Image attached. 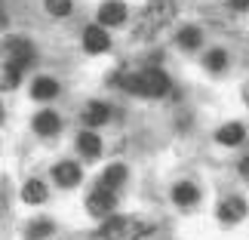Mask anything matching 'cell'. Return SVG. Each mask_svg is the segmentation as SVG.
<instances>
[{
  "label": "cell",
  "instance_id": "obj_13",
  "mask_svg": "<svg viewBox=\"0 0 249 240\" xmlns=\"http://www.w3.org/2000/svg\"><path fill=\"white\" fill-rule=\"evenodd\" d=\"M77 151H80L86 160H95V157L102 154V139L95 136V132L86 129V132H80V136H77Z\"/></svg>",
  "mask_w": 249,
  "mask_h": 240
},
{
  "label": "cell",
  "instance_id": "obj_17",
  "mask_svg": "<svg viewBox=\"0 0 249 240\" xmlns=\"http://www.w3.org/2000/svg\"><path fill=\"white\" fill-rule=\"evenodd\" d=\"M123 182H126V166H123V163H111L108 169H105V176H102V185L105 188H120Z\"/></svg>",
  "mask_w": 249,
  "mask_h": 240
},
{
  "label": "cell",
  "instance_id": "obj_6",
  "mask_svg": "<svg viewBox=\"0 0 249 240\" xmlns=\"http://www.w3.org/2000/svg\"><path fill=\"white\" fill-rule=\"evenodd\" d=\"M53 179L59 182L62 188H77L80 179H83V169H80V163H74V160H62V163L53 166Z\"/></svg>",
  "mask_w": 249,
  "mask_h": 240
},
{
  "label": "cell",
  "instance_id": "obj_20",
  "mask_svg": "<svg viewBox=\"0 0 249 240\" xmlns=\"http://www.w3.org/2000/svg\"><path fill=\"white\" fill-rule=\"evenodd\" d=\"M203 43V31L200 28H181L178 31V46L181 50H197Z\"/></svg>",
  "mask_w": 249,
  "mask_h": 240
},
{
  "label": "cell",
  "instance_id": "obj_11",
  "mask_svg": "<svg viewBox=\"0 0 249 240\" xmlns=\"http://www.w3.org/2000/svg\"><path fill=\"white\" fill-rule=\"evenodd\" d=\"M108 120H111V105L89 102L83 108V123H86V127H102V123H108Z\"/></svg>",
  "mask_w": 249,
  "mask_h": 240
},
{
  "label": "cell",
  "instance_id": "obj_4",
  "mask_svg": "<svg viewBox=\"0 0 249 240\" xmlns=\"http://www.w3.org/2000/svg\"><path fill=\"white\" fill-rule=\"evenodd\" d=\"M3 50H6V55H9L6 62H9V65H16V68L22 71V74L37 62V50L31 46V40H25V37H9Z\"/></svg>",
  "mask_w": 249,
  "mask_h": 240
},
{
  "label": "cell",
  "instance_id": "obj_7",
  "mask_svg": "<svg viewBox=\"0 0 249 240\" xmlns=\"http://www.w3.org/2000/svg\"><path fill=\"white\" fill-rule=\"evenodd\" d=\"M83 50L86 53H92V55H99V53H108L111 50V37L105 34V28L102 25H89L83 31Z\"/></svg>",
  "mask_w": 249,
  "mask_h": 240
},
{
  "label": "cell",
  "instance_id": "obj_22",
  "mask_svg": "<svg viewBox=\"0 0 249 240\" xmlns=\"http://www.w3.org/2000/svg\"><path fill=\"white\" fill-rule=\"evenodd\" d=\"M46 13L55 18H65L71 13V0H46Z\"/></svg>",
  "mask_w": 249,
  "mask_h": 240
},
{
  "label": "cell",
  "instance_id": "obj_25",
  "mask_svg": "<svg viewBox=\"0 0 249 240\" xmlns=\"http://www.w3.org/2000/svg\"><path fill=\"white\" fill-rule=\"evenodd\" d=\"M240 169H243V176H249V157L243 160V166H240Z\"/></svg>",
  "mask_w": 249,
  "mask_h": 240
},
{
  "label": "cell",
  "instance_id": "obj_12",
  "mask_svg": "<svg viewBox=\"0 0 249 240\" xmlns=\"http://www.w3.org/2000/svg\"><path fill=\"white\" fill-rule=\"evenodd\" d=\"M246 139V129H243V123H225L222 129L215 132V142L218 145H225V148H234V145H240V142Z\"/></svg>",
  "mask_w": 249,
  "mask_h": 240
},
{
  "label": "cell",
  "instance_id": "obj_10",
  "mask_svg": "<svg viewBox=\"0 0 249 240\" xmlns=\"http://www.w3.org/2000/svg\"><path fill=\"white\" fill-rule=\"evenodd\" d=\"M99 22L102 25H123L126 22V3H120V0H105L99 6Z\"/></svg>",
  "mask_w": 249,
  "mask_h": 240
},
{
  "label": "cell",
  "instance_id": "obj_3",
  "mask_svg": "<svg viewBox=\"0 0 249 240\" xmlns=\"http://www.w3.org/2000/svg\"><path fill=\"white\" fill-rule=\"evenodd\" d=\"M148 234V225L139 219H126V216H111L105 219L99 237L102 240H142Z\"/></svg>",
  "mask_w": 249,
  "mask_h": 240
},
{
  "label": "cell",
  "instance_id": "obj_21",
  "mask_svg": "<svg viewBox=\"0 0 249 240\" xmlns=\"http://www.w3.org/2000/svg\"><path fill=\"white\" fill-rule=\"evenodd\" d=\"M203 65L209 71H225V65H228V53L225 50H209L206 53V59H203Z\"/></svg>",
  "mask_w": 249,
  "mask_h": 240
},
{
  "label": "cell",
  "instance_id": "obj_16",
  "mask_svg": "<svg viewBox=\"0 0 249 240\" xmlns=\"http://www.w3.org/2000/svg\"><path fill=\"white\" fill-rule=\"evenodd\" d=\"M31 95H34V99H55V95H59V80H53V77H37Z\"/></svg>",
  "mask_w": 249,
  "mask_h": 240
},
{
  "label": "cell",
  "instance_id": "obj_24",
  "mask_svg": "<svg viewBox=\"0 0 249 240\" xmlns=\"http://www.w3.org/2000/svg\"><path fill=\"white\" fill-rule=\"evenodd\" d=\"M9 22V16H6V6H3V0H0V28H6Z\"/></svg>",
  "mask_w": 249,
  "mask_h": 240
},
{
  "label": "cell",
  "instance_id": "obj_8",
  "mask_svg": "<svg viewBox=\"0 0 249 240\" xmlns=\"http://www.w3.org/2000/svg\"><path fill=\"white\" fill-rule=\"evenodd\" d=\"M218 219H222L225 225H234V222H240V219H246V200L243 197H225L222 200V206H218Z\"/></svg>",
  "mask_w": 249,
  "mask_h": 240
},
{
  "label": "cell",
  "instance_id": "obj_19",
  "mask_svg": "<svg viewBox=\"0 0 249 240\" xmlns=\"http://www.w3.org/2000/svg\"><path fill=\"white\" fill-rule=\"evenodd\" d=\"M53 231H55V225L50 222V219H34V222L28 225L25 237H28V240H43V237H50Z\"/></svg>",
  "mask_w": 249,
  "mask_h": 240
},
{
  "label": "cell",
  "instance_id": "obj_23",
  "mask_svg": "<svg viewBox=\"0 0 249 240\" xmlns=\"http://www.w3.org/2000/svg\"><path fill=\"white\" fill-rule=\"evenodd\" d=\"M231 9H249V0H225Z\"/></svg>",
  "mask_w": 249,
  "mask_h": 240
},
{
  "label": "cell",
  "instance_id": "obj_15",
  "mask_svg": "<svg viewBox=\"0 0 249 240\" xmlns=\"http://www.w3.org/2000/svg\"><path fill=\"white\" fill-rule=\"evenodd\" d=\"M22 200H25V203H31V206L43 203V200H46V185H43L40 179L25 182V188H22Z\"/></svg>",
  "mask_w": 249,
  "mask_h": 240
},
{
  "label": "cell",
  "instance_id": "obj_14",
  "mask_svg": "<svg viewBox=\"0 0 249 240\" xmlns=\"http://www.w3.org/2000/svg\"><path fill=\"white\" fill-rule=\"evenodd\" d=\"M197 197H200V191H197L194 182H178V185L172 188V200H176L178 206H194Z\"/></svg>",
  "mask_w": 249,
  "mask_h": 240
},
{
  "label": "cell",
  "instance_id": "obj_9",
  "mask_svg": "<svg viewBox=\"0 0 249 240\" xmlns=\"http://www.w3.org/2000/svg\"><path fill=\"white\" fill-rule=\"evenodd\" d=\"M59 129H62V117H59L55 111H40V114H34V132H37V136L50 139V136H59Z\"/></svg>",
  "mask_w": 249,
  "mask_h": 240
},
{
  "label": "cell",
  "instance_id": "obj_27",
  "mask_svg": "<svg viewBox=\"0 0 249 240\" xmlns=\"http://www.w3.org/2000/svg\"><path fill=\"white\" fill-rule=\"evenodd\" d=\"M0 111H3V108H0Z\"/></svg>",
  "mask_w": 249,
  "mask_h": 240
},
{
  "label": "cell",
  "instance_id": "obj_18",
  "mask_svg": "<svg viewBox=\"0 0 249 240\" xmlns=\"http://www.w3.org/2000/svg\"><path fill=\"white\" fill-rule=\"evenodd\" d=\"M18 83H22V71H18L16 65L3 62L0 65V90H16Z\"/></svg>",
  "mask_w": 249,
  "mask_h": 240
},
{
  "label": "cell",
  "instance_id": "obj_2",
  "mask_svg": "<svg viewBox=\"0 0 249 240\" xmlns=\"http://www.w3.org/2000/svg\"><path fill=\"white\" fill-rule=\"evenodd\" d=\"M176 13H178V3H176V0H148L145 16H142V22L136 25L132 37H136V40H148V37L157 34L163 25H169L172 18H176Z\"/></svg>",
  "mask_w": 249,
  "mask_h": 240
},
{
  "label": "cell",
  "instance_id": "obj_26",
  "mask_svg": "<svg viewBox=\"0 0 249 240\" xmlns=\"http://www.w3.org/2000/svg\"><path fill=\"white\" fill-rule=\"evenodd\" d=\"M243 99H246V105H249V86H246V90H243Z\"/></svg>",
  "mask_w": 249,
  "mask_h": 240
},
{
  "label": "cell",
  "instance_id": "obj_1",
  "mask_svg": "<svg viewBox=\"0 0 249 240\" xmlns=\"http://www.w3.org/2000/svg\"><path fill=\"white\" fill-rule=\"evenodd\" d=\"M117 83L132 95H142V99H160V95L169 92V77L160 68H142V71H120Z\"/></svg>",
  "mask_w": 249,
  "mask_h": 240
},
{
  "label": "cell",
  "instance_id": "obj_5",
  "mask_svg": "<svg viewBox=\"0 0 249 240\" xmlns=\"http://www.w3.org/2000/svg\"><path fill=\"white\" fill-rule=\"evenodd\" d=\"M114 206H117V194L105 185L92 188V194L86 197V209H89V216H95V219H108L114 213Z\"/></svg>",
  "mask_w": 249,
  "mask_h": 240
}]
</instances>
